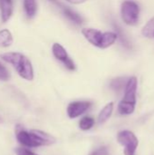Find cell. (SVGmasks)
<instances>
[{
  "label": "cell",
  "mask_w": 154,
  "mask_h": 155,
  "mask_svg": "<svg viewBox=\"0 0 154 155\" xmlns=\"http://www.w3.org/2000/svg\"><path fill=\"white\" fill-rule=\"evenodd\" d=\"M15 132L17 141L26 147L34 148L44 145H50L55 143V139L52 135L42 131H25L22 126L17 125L15 127Z\"/></svg>",
  "instance_id": "6da1fadb"
},
{
  "label": "cell",
  "mask_w": 154,
  "mask_h": 155,
  "mask_svg": "<svg viewBox=\"0 0 154 155\" xmlns=\"http://www.w3.org/2000/svg\"><path fill=\"white\" fill-rule=\"evenodd\" d=\"M2 60L12 64L17 74L27 81L34 79V69L31 61L23 54L18 52L5 53L0 55Z\"/></svg>",
  "instance_id": "7a4b0ae2"
},
{
  "label": "cell",
  "mask_w": 154,
  "mask_h": 155,
  "mask_svg": "<svg viewBox=\"0 0 154 155\" xmlns=\"http://www.w3.org/2000/svg\"><path fill=\"white\" fill-rule=\"evenodd\" d=\"M82 34L90 44L102 49L110 47L118 38L117 34L114 32L102 33L101 31L93 28H84L82 30Z\"/></svg>",
  "instance_id": "3957f363"
},
{
  "label": "cell",
  "mask_w": 154,
  "mask_h": 155,
  "mask_svg": "<svg viewBox=\"0 0 154 155\" xmlns=\"http://www.w3.org/2000/svg\"><path fill=\"white\" fill-rule=\"evenodd\" d=\"M138 87L137 78L133 76L127 80L125 85L124 97L119 104L118 111L123 115H128L134 112L136 104V93Z\"/></svg>",
  "instance_id": "277c9868"
},
{
  "label": "cell",
  "mask_w": 154,
  "mask_h": 155,
  "mask_svg": "<svg viewBox=\"0 0 154 155\" xmlns=\"http://www.w3.org/2000/svg\"><path fill=\"white\" fill-rule=\"evenodd\" d=\"M122 18L129 25H135L139 21L140 7L137 3L132 0H126L122 4Z\"/></svg>",
  "instance_id": "5b68a950"
},
{
  "label": "cell",
  "mask_w": 154,
  "mask_h": 155,
  "mask_svg": "<svg viewBox=\"0 0 154 155\" xmlns=\"http://www.w3.org/2000/svg\"><path fill=\"white\" fill-rule=\"evenodd\" d=\"M117 140L124 147V155H135L139 141L136 135L131 131H122L118 134Z\"/></svg>",
  "instance_id": "8992f818"
},
{
  "label": "cell",
  "mask_w": 154,
  "mask_h": 155,
  "mask_svg": "<svg viewBox=\"0 0 154 155\" xmlns=\"http://www.w3.org/2000/svg\"><path fill=\"white\" fill-rule=\"evenodd\" d=\"M52 52L54 56L60 62L64 64V65L70 71H74L75 70V64L74 61L71 59V57L68 55L66 50L60 44L54 43L52 47Z\"/></svg>",
  "instance_id": "52a82bcc"
},
{
  "label": "cell",
  "mask_w": 154,
  "mask_h": 155,
  "mask_svg": "<svg viewBox=\"0 0 154 155\" xmlns=\"http://www.w3.org/2000/svg\"><path fill=\"white\" fill-rule=\"evenodd\" d=\"M91 105H92V104L90 102H87V101L71 103L67 108L68 116L72 119L76 118V117L80 116L81 114H83L84 113H85L90 108Z\"/></svg>",
  "instance_id": "ba28073f"
},
{
  "label": "cell",
  "mask_w": 154,
  "mask_h": 155,
  "mask_svg": "<svg viewBox=\"0 0 154 155\" xmlns=\"http://www.w3.org/2000/svg\"><path fill=\"white\" fill-rule=\"evenodd\" d=\"M14 6L12 0H0L1 19L4 23L7 22L13 15Z\"/></svg>",
  "instance_id": "9c48e42d"
},
{
  "label": "cell",
  "mask_w": 154,
  "mask_h": 155,
  "mask_svg": "<svg viewBox=\"0 0 154 155\" xmlns=\"http://www.w3.org/2000/svg\"><path fill=\"white\" fill-rule=\"evenodd\" d=\"M13 35L8 29L0 30V47H8L13 44Z\"/></svg>",
  "instance_id": "30bf717a"
},
{
  "label": "cell",
  "mask_w": 154,
  "mask_h": 155,
  "mask_svg": "<svg viewBox=\"0 0 154 155\" xmlns=\"http://www.w3.org/2000/svg\"><path fill=\"white\" fill-rule=\"evenodd\" d=\"M24 7L28 18H33L35 15L37 10V4L35 0H24Z\"/></svg>",
  "instance_id": "8fae6325"
},
{
  "label": "cell",
  "mask_w": 154,
  "mask_h": 155,
  "mask_svg": "<svg viewBox=\"0 0 154 155\" xmlns=\"http://www.w3.org/2000/svg\"><path fill=\"white\" fill-rule=\"evenodd\" d=\"M113 110V103H109L108 104H106L103 107V109L101 111V113L99 114L98 122L100 124H103V123L106 122L110 118V116L112 115Z\"/></svg>",
  "instance_id": "7c38bea8"
},
{
  "label": "cell",
  "mask_w": 154,
  "mask_h": 155,
  "mask_svg": "<svg viewBox=\"0 0 154 155\" xmlns=\"http://www.w3.org/2000/svg\"><path fill=\"white\" fill-rule=\"evenodd\" d=\"M64 14L65 15V16H67L71 21H73L74 23L77 24V25H82L83 22H84V19L83 17L78 15L76 12L73 11L71 8H68V7H64Z\"/></svg>",
  "instance_id": "4fadbf2b"
},
{
  "label": "cell",
  "mask_w": 154,
  "mask_h": 155,
  "mask_svg": "<svg viewBox=\"0 0 154 155\" xmlns=\"http://www.w3.org/2000/svg\"><path fill=\"white\" fill-rule=\"evenodd\" d=\"M126 83H127V81H126L125 78H123V77H119V78L113 79V80L111 82L110 86H111V88H112L113 91H115V92H120V91H122V90L125 87Z\"/></svg>",
  "instance_id": "5bb4252c"
},
{
  "label": "cell",
  "mask_w": 154,
  "mask_h": 155,
  "mask_svg": "<svg viewBox=\"0 0 154 155\" xmlns=\"http://www.w3.org/2000/svg\"><path fill=\"white\" fill-rule=\"evenodd\" d=\"M142 34L147 38H154V17L144 25Z\"/></svg>",
  "instance_id": "9a60e30c"
},
{
  "label": "cell",
  "mask_w": 154,
  "mask_h": 155,
  "mask_svg": "<svg viewBox=\"0 0 154 155\" xmlns=\"http://www.w3.org/2000/svg\"><path fill=\"white\" fill-rule=\"evenodd\" d=\"M94 124V120L91 117H84L80 121V128L84 131H87L90 130Z\"/></svg>",
  "instance_id": "2e32d148"
},
{
  "label": "cell",
  "mask_w": 154,
  "mask_h": 155,
  "mask_svg": "<svg viewBox=\"0 0 154 155\" xmlns=\"http://www.w3.org/2000/svg\"><path fill=\"white\" fill-rule=\"evenodd\" d=\"M10 77L9 72L7 69L0 63V80L1 81H7Z\"/></svg>",
  "instance_id": "e0dca14e"
},
{
  "label": "cell",
  "mask_w": 154,
  "mask_h": 155,
  "mask_svg": "<svg viewBox=\"0 0 154 155\" xmlns=\"http://www.w3.org/2000/svg\"><path fill=\"white\" fill-rule=\"evenodd\" d=\"M116 30H117V33H116V34H117V37L120 38L122 44H123L124 46H126V47H130V43H129V41H127L126 37H125L124 35L123 34L122 30H121L118 26H116Z\"/></svg>",
  "instance_id": "ac0fdd59"
},
{
  "label": "cell",
  "mask_w": 154,
  "mask_h": 155,
  "mask_svg": "<svg viewBox=\"0 0 154 155\" xmlns=\"http://www.w3.org/2000/svg\"><path fill=\"white\" fill-rule=\"evenodd\" d=\"M90 155H109V150L106 146H103L93 151Z\"/></svg>",
  "instance_id": "d6986e66"
},
{
  "label": "cell",
  "mask_w": 154,
  "mask_h": 155,
  "mask_svg": "<svg viewBox=\"0 0 154 155\" xmlns=\"http://www.w3.org/2000/svg\"><path fill=\"white\" fill-rule=\"evenodd\" d=\"M15 153L17 155H37L34 153L33 152L27 150V149H24V148H17L15 149Z\"/></svg>",
  "instance_id": "ffe728a7"
},
{
  "label": "cell",
  "mask_w": 154,
  "mask_h": 155,
  "mask_svg": "<svg viewBox=\"0 0 154 155\" xmlns=\"http://www.w3.org/2000/svg\"><path fill=\"white\" fill-rule=\"evenodd\" d=\"M67 2L71 3V4H74V5H79V4H83L84 2H86L87 0H66Z\"/></svg>",
  "instance_id": "44dd1931"
},
{
  "label": "cell",
  "mask_w": 154,
  "mask_h": 155,
  "mask_svg": "<svg viewBox=\"0 0 154 155\" xmlns=\"http://www.w3.org/2000/svg\"><path fill=\"white\" fill-rule=\"evenodd\" d=\"M50 1H54V2H55V0H50Z\"/></svg>",
  "instance_id": "7402d4cb"
}]
</instances>
